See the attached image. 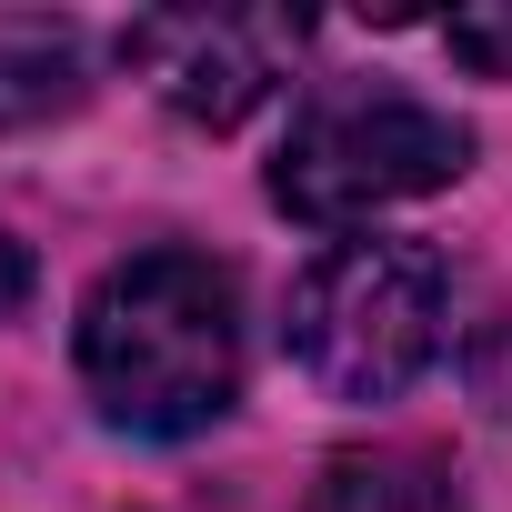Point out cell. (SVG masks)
<instances>
[{
  "instance_id": "4",
  "label": "cell",
  "mask_w": 512,
  "mask_h": 512,
  "mask_svg": "<svg viewBox=\"0 0 512 512\" xmlns=\"http://www.w3.org/2000/svg\"><path fill=\"white\" fill-rule=\"evenodd\" d=\"M121 61L201 131H231L251 121V101H262L282 81V21H241V11H151L121 31Z\"/></svg>"
},
{
  "instance_id": "5",
  "label": "cell",
  "mask_w": 512,
  "mask_h": 512,
  "mask_svg": "<svg viewBox=\"0 0 512 512\" xmlns=\"http://www.w3.org/2000/svg\"><path fill=\"white\" fill-rule=\"evenodd\" d=\"M302 512H462V492L432 452H342Z\"/></svg>"
},
{
  "instance_id": "3",
  "label": "cell",
  "mask_w": 512,
  "mask_h": 512,
  "mask_svg": "<svg viewBox=\"0 0 512 512\" xmlns=\"http://www.w3.org/2000/svg\"><path fill=\"white\" fill-rule=\"evenodd\" d=\"M462 161H472V131L452 111H432L412 91H332L292 121V141L272 161V201L292 221L342 231V221H372L392 201L462 181Z\"/></svg>"
},
{
  "instance_id": "6",
  "label": "cell",
  "mask_w": 512,
  "mask_h": 512,
  "mask_svg": "<svg viewBox=\"0 0 512 512\" xmlns=\"http://www.w3.org/2000/svg\"><path fill=\"white\" fill-rule=\"evenodd\" d=\"M81 41L71 31H0V131L81 111Z\"/></svg>"
},
{
  "instance_id": "2",
  "label": "cell",
  "mask_w": 512,
  "mask_h": 512,
  "mask_svg": "<svg viewBox=\"0 0 512 512\" xmlns=\"http://www.w3.org/2000/svg\"><path fill=\"white\" fill-rule=\"evenodd\" d=\"M442 352V262L422 241H332L292 282V362L332 402H392Z\"/></svg>"
},
{
  "instance_id": "1",
  "label": "cell",
  "mask_w": 512,
  "mask_h": 512,
  "mask_svg": "<svg viewBox=\"0 0 512 512\" xmlns=\"http://www.w3.org/2000/svg\"><path fill=\"white\" fill-rule=\"evenodd\" d=\"M81 382L111 432L181 442L241 392V292L201 251H131L81 302Z\"/></svg>"
}]
</instances>
